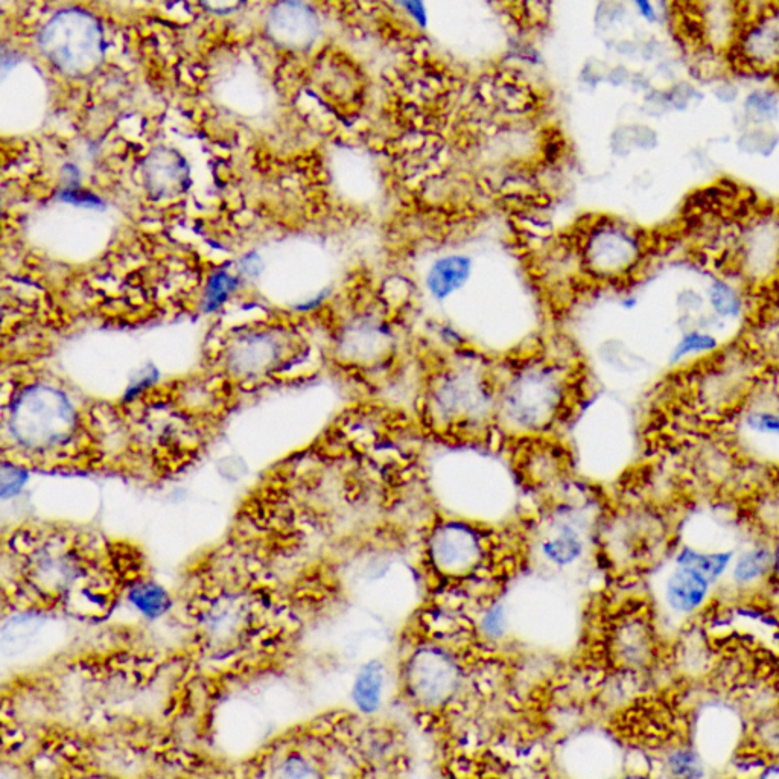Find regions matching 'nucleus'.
Segmentation results:
<instances>
[{
    "mask_svg": "<svg viewBox=\"0 0 779 779\" xmlns=\"http://www.w3.org/2000/svg\"><path fill=\"white\" fill-rule=\"evenodd\" d=\"M40 48L52 64L69 75H87L104 57L101 25L84 11L55 14L40 32Z\"/></svg>",
    "mask_w": 779,
    "mask_h": 779,
    "instance_id": "1",
    "label": "nucleus"
},
{
    "mask_svg": "<svg viewBox=\"0 0 779 779\" xmlns=\"http://www.w3.org/2000/svg\"><path fill=\"white\" fill-rule=\"evenodd\" d=\"M72 425V411L60 395L35 390L17 407L14 434L28 448L49 449L69 439Z\"/></svg>",
    "mask_w": 779,
    "mask_h": 779,
    "instance_id": "2",
    "label": "nucleus"
},
{
    "mask_svg": "<svg viewBox=\"0 0 779 779\" xmlns=\"http://www.w3.org/2000/svg\"><path fill=\"white\" fill-rule=\"evenodd\" d=\"M267 31L276 45L287 49H306L318 34L314 11L299 0H282L268 14Z\"/></svg>",
    "mask_w": 779,
    "mask_h": 779,
    "instance_id": "3",
    "label": "nucleus"
},
{
    "mask_svg": "<svg viewBox=\"0 0 779 779\" xmlns=\"http://www.w3.org/2000/svg\"><path fill=\"white\" fill-rule=\"evenodd\" d=\"M708 589V577L691 566L671 574L667 585V600L676 611L688 612L702 603Z\"/></svg>",
    "mask_w": 779,
    "mask_h": 779,
    "instance_id": "4",
    "label": "nucleus"
},
{
    "mask_svg": "<svg viewBox=\"0 0 779 779\" xmlns=\"http://www.w3.org/2000/svg\"><path fill=\"white\" fill-rule=\"evenodd\" d=\"M382 684H384V673L378 661L370 662L361 670L353 688V697L361 710H375L381 702Z\"/></svg>",
    "mask_w": 779,
    "mask_h": 779,
    "instance_id": "5",
    "label": "nucleus"
},
{
    "mask_svg": "<svg viewBox=\"0 0 779 779\" xmlns=\"http://www.w3.org/2000/svg\"><path fill=\"white\" fill-rule=\"evenodd\" d=\"M130 598L140 612H144L147 617L151 618L165 614L172 605L171 597L162 586L153 582H142V580L134 582Z\"/></svg>",
    "mask_w": 779,
    "mask_h": 779,
    "instance_id": "6",
    "label": "nucleus"
},
{
    "mask_svg": "<svg viewBox=\"0 0 779 779\" xmlns=\"http://www.w3.org/2000/svg\"><path fill=\"white\" fill-rule=\"evenodd\" d=\"M544 551L551 562L568 565L582 553V541L573 528L562 527L554 535L548 536L544 542Z\"/></svg>",
    "mask_w": 779,
    "mask_h": 779,
    "instance_id": "7",
    "label": "nucleus"
},
{
    "mask_svg": "<svg viewBox=\"0 0 779 779\" xmlns=\"http://www.w3.org/2000/svg\"><path fill=\"white\" fill-rule=\"evenodd\" d=\"M466 273H468V265L462 259L449 258L439 262L436 270L431 273V290L439 297L446 296L465 280Z\"/></svg>",
    "mask_w": 779,
    "mask_h": 779,
    "instance_id": "8",
    "label": "nucleus"
},
{
    "mask_svg": "<svg viewBox=\"0 0 779 779\" xmlns=\"http://www.w3.org/2000/svg\"><path fill=\"white\" fill-rule=\"evenodd\" d=\"M728 559V554H714V556H711V554H697L693 553V551H687L684 554L682 563L691 566L694 570L700 571L706 577H716L717 574H720V571L725 570Z\"/></svg>",
    "mask_w": 779,
    "mask_h": 779,
    "instance_id": "9",
    "label": "nucleus"
},
{
    "mask_svg": "<svg viewBox=\"0 0 779 779\" xmlns=\"http://www.w3.org/2000/svg\"><path fill=\"white\" fill-rule=\"evenodd\" d=\"M767 554L763 551H757V553L748 554L745 559H741L738 563L737 570H735V576L740 582L743 580L754 579L755 576L763 571L764 565H766Z\"/></svg>",
    "mask_w": 779,
    "mask_h": 779,
    "instance_id": "10",
    "label": "nucleus"
},
{
    "mask_svg": "<svg viewBox=\"0 0 779 779\" xmlns=\"http://www.w3.org/2000/svg\"><path fill=\"white\" fill-rule=\"evenodd\" d=\"M233 279L224 276V274H218L210 282L209 291H207V303L209 308H215V306L221 305L224 299H226L229 291L232 290Z\"/></svg>",
    "mask_w": 779,
    "mask_h": 779,
    "instance_id": "11",
    "label": "nucleus"
},
{
    "mask_svg": "<svg viewBox=\"0 0 779 779\" xmlns=\"http://www.w3.org/2000/svg\"><path fill=\"white\" fill-rule=\"evenodd\" d=\"M751 427L757 431L779 434V417L773 414H757L751 419Z\"/></svg>",
    "mask_w": 779,
    "mask_h": 779,
    "instance_id": "12",
    "label": "nucleus"
},
{
    "mask_svg": "<svg viewBox=\"0 0 779 779\" xmlns=\"http://www.w3.org/2000/svg\"><path fill=\"white\" fill-rule=\"evenodd\" d=\"M398 2L419 25L427 26V11L423 7L422 0H398Z\"/></svg>",
    "mask_w": 779,
    "mask_h": 779,
    "instance_id": "13",
    "label": "nucleus"
},
{
    "mask_svg": "<svg viewBox=\"0 0 779 779\" xmlns=\"http://www.w3.org/2000/svg\"><path fill=\"white\" fill-rule=\"evenodd\" d=\"M200 2L207 10L218 14L232 13L242 4V0H200Z\"/></svg>",
    "mask_w": 779,
    "mask_h": 779,
    "instance_id": "14",
    "label": "nucleus"
},
{
    "mask_svg": "<svg viewBox=\"0 0 779 779\" xmlns=\"http://www.w3.org/2000/svg\"><path fill=\"white\" fill-rule=\"evenodd\" d=\"M710 344H714V340H711V338L708 337H702V335H690V337L685 338L684 343H681V346L678 347V357H681V355H685V353L690 352V350L697 349V347H706L710 346Z\"/></svg>",
    "mask_w": 779,
    "mask_h": 779,
    "instance_id": "15",
    "label": "nucleus"
},
{
    "mask_svg": "<svg viewBox=\"0 0 779 779\" xmlns=\"http://www.w3.org/2000/svg\"><path fill=\"white\" fill-rule=\"evenodd\" d=\"M633 2H635L638 10H640L641 14L646 16L647 19H653V17H655V14H653L652 5H650L649 0H633Z\"/></svg>",
    "mask_w": 779,
    "mask_h": 779,
    "instance_id": "16",
    "label": "nucleus"
}]
</instances>
